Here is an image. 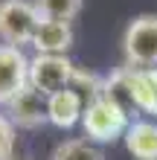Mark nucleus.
<instances>
[{"mask_svg":"<svg viewBox=\"0 0 157 160\" xmlns=\"http://www.w3.org/2000/svg\"><path fill=\"white\" fill-rule=\"evenodd\" d=\"M131 125V114L119 105L116 99H110L108 93L87 99L85 105V117H81V131L90 143H114L122 140L125 128Z\"/></svg>","mask_w":157,"mask_h":160,"instance_id":"1","label":"nucleus"},{"mask_svg":"<svg viewBox=\"0 0 157 160\" xmlns=\"http://www.w3.org/2000/svg\"><path fill=\"white\" fill-rule=\"evenodd\" d=\"M122 55L128 67H157V15H137L125 26Z\"/></svg>","mask_w":157,"mask_h":160,"instance_id":"2","label":"nucleus"},{"mask_svg":"<svg viewBox=\"0 0 157 160\" xmlns=\"http://www.w3.org/2000/svg\"><path fill=\"white\" fill-rule=\"evenodd\" d=\"M41 23V12L35 9L32 0H3L0 3V38L9 47L32 44L35 29Z\"/></svg>","mask_w":157,"mask_h":160,"instance_id":"3","label":"nucleus"},{"mask_svg":"<svg viewBox=\"0 0 157 160\" xmlns=\"http://www.w3.org/2000/svg\"><path fill=\"white\" fill-rule=\"evenodd\" d=\"M73 76H76V64L70 61V55L35 52L29 58V88L41 90L44 96L73 88Z\"/></svg>","mask_w":157,"mask_h":160,"instance_id":"4","label":"nucleus"},{"mask_svg":"<svg viewBox=\"0 0 157 160\" xmlns=\"http://www.w3.org/2000/svg\"><path fill=\"white\" fill-rule=\"evenodd\" d=\"M23 88H29V58L21 47L0 44V108H6Z\"/></svg>","mask_w":157,"mask_h":160,"instance_id":"5","label":"nucleus"},{"mask_svg":"<svg viewBox=\"0 0 157 160\" xmlns=\"http://www.w3.org/2000/svg\"><path fill=\"white\" fill-rule=\"evenodd\" d=\"M125 88L131 114H145L157 119V67H128L125 64Z\"/></svg>","mask_w":157,"mask_h":160,"instance_id":"6","label":"nucleus"},{"mask_svg":"<svg viewBox=\"0 0 157 160\" xmlns=\"http://www.w3.org/2000/svg\"><path fill=\"white\" fill-rule=\"evenodd\" d=\"M3 111H6V117L12 119L15 128L35 131V128L47 125V96H44L41 90H35V88H23Z\"/></svg>","mask_w":157,"mask_h":160,"instance_id":"7","label":"nucleus"},{"mask_svg":"<svg viewBox=\"0 0 157 160\" xmlns=\"http://www.w3.org/2000/svg\"><path fill=\"white\" fill-rule=\"evenodd\" d=\"M85 105H87V99L76 88H64L58 93H52V96H47V122L61 128V131L73 128V125H81Z\"/></svg>","mask_w":157,"mask_h":160,"instance_id":"8","label":"nucleus"},{"mask_svg":"<svg viewBox=\"0 0 157 160\" xmlns=\"http://www.w3.org/2000/svg\"><path fill=\"white\" fill-rule=\"evenodd\" d=\"M32 47H35V52L67 55V50L73 47V23L41 18L38 29H35V38H32Z\"/></svg>","mask_w":157,"mask_h":160,"instance_id":"9","label":"nucleus"},{"mask_svg":"<svg viewBox=\"0 0 157 160\" xmlns=\"http://www.w3.org/2000/svg\"><path fill=\"white\" fill-rule=\"evenodd\" d=\"M122 143L134 160H157V119H131L122 134Z\"/></svg>","mask_w":157,"mask_h":160,"instance_id":"10","label":"nucleus"},{"mask_svg":"<svg viewBox=\"0 0 157 160\" xmlns=\"http://www.w3.org/2000/svg\"><path fill=\"white\" fill-rule=\"evenodd\" d=\"M50 160H105V152L87 137H70L52 148Z\"/></svg>","mask_w":157,"mask_h":160,"instance_id":"11","label":"nucleus"},{"mask_svg":"<svg viewBox=\"0 0 157 160\" xmlns=\"http://www.w3.org/2000/svg\"><path fill=\"white\" fill-rule=\"evenodd\" d=\"M32 3L41 12V18H52V21H67V23H73V18L81 12L85 0H32Z\"/></svg>","mask_w":157,"mask_h":160,"instance_id":"12","label":"nucleus"},{"mask_svg":"<svg viewBox=\"0 0 157 160\" xmlns=\"http://www.w3.org/2000/svg\"><path fill=\"white\" fill-rule=\"evenodd\" d=\"M15 148H17V128L6 117V111L0 108V160H12Z\"/></svg>","mask_w":157,"mask_h":160,"instance_id":"13","label":"nucleus"},{"mask_svg":"<svg viewBox=\"0 0 157 160\" xmlns=\"http://www.w3.org/2000/svg\"><path fill=\"white\" fill-rule=\"evenodd\" d=\"M12 160H15V157H12Z\"/></svg>","mask_w":157,"mask_h":160,"instance_id":"14","label":"nucleus"}]
</instances>
